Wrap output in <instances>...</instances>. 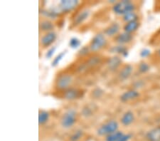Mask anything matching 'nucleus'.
Returning <instances> with one entry per match:
<instances>
[{"label":"nucleus","instance_id":"11","mask_svg":"<svg viewBox=\"0 0 160 141\" xmlns=\"http://www.w3.org/2000/svg\"><path fill=\"white\" fill-rule=\"evenodd\" d=\"M81 96V91L77 88H69L66 89L63 93L64 98L67 100H75Z\"/></svg>","mask_w":160,"mask_h":141},{"label":"nucleus","instance_id":"25","mask_svg":"<svg viewBox=\"0 0 160 141\" xmlns=\"http://www.w3.org/2000/svg\"><path fill=\"white\" fill-rule=\"evenodd\" d=\"M81 44V40L77 37H73L70 39L69 42V46L72 48H78Z\"/></svg>","mask_w":160,"mask_h":141},{"label":"nucleus","instance_id":"10","mask_svg":"<svg viewBox=\"0 0 160 141\" xmlns=\"http://www.w3.org/2000/svg\"><path fill=\"white\" fill-rule=\"evenodd\" d=\"M120 27L118 23H112L110 26L106 28L104 31V34L108 36V37H112L118 35V33L120 32Z\"/></svg>","mask_w":160,"mask_h":141},{"label":"nucleus","instance_id":"34","mask_svg":"<svg viewBox=\"0 0 160 141\" xmlns=\"http://www.w3.org/2000/svg\"><path fill=\"white\" fill-rule=\"evenodd\" d=\"M82 115L86 117H88L90 115H91V111L88 108H86L82 110Z\"/></svg>","mask_w":160,"mask_h":141},{"label":"nucleus","instance_id":"20","mask_svg":"<svg viewBox=\"0 0 160 141\" xmlns=\"http://www.w3.org/2000/svg\"><path fill=\"white\" fill-rule=\"evenodd\" d=\"M41 14L43 15V16L49 18V19H56V17L58 16V11L55 9H49V10H46V9H41Z\"/></svg>","mask_w":160,"mask_h":141},{"label":"nucleus","instance_id":"29","mask_svg":"<svg viewBox=\"0 0 160 141\" xmlns=\"http://www.w3.org/2000/svg\"><path fill=\"white\" fill-rule=\"evenodd\" d=\"M151 55V51L148 49V48H143L142 50L140 51V56L141 58H148Z\"/></svg>","mask_w":160,"mask_h":141},{"label":"nucleus","instance_id":"27","mask_svg":"<svg viewBox=\"0 0 160 141\" xmlns=\"http://www.w3.org/2000/svg\"><path fill=\"white\" fill-rule=\"evenodd\" d=\"M139 71L142 73H145L147 72H148L150 69V66H149V64L146 62H141L139 65Z\"/></svg>","mask_w":160,"mask_h":141},{"label":"nucleus","instance_id":"2","mask_svg":"<svg viewBox=\"0 0 160 141\" xmlns=\"http://www.w3.org/2000/svg\"><path fill=\"white\" fill-rule=\"evenodd\" d=\"M118 128H119L118 123L115 120H111L99 127L97 130V133L100 136H104V135L107 136L108 135L118 131Z\"/></svg>","mask_w":160,"mask_h":141},{"label":"nucleus","instance_id":"16","mask_svg":"<svg viewBox=\"0 0 160 141\" xmlns=\"http://www.w3.org/2000/svg\"><path fill=\"white\" fill-rule=\"evenodd\" d=\"M132 71H133L132 66H131L130 64L125 65L122 68V70L120 71V72L119 73V78L120 80L125 81L126 79H128L129 77L131 76Z\"/></svg>","mask_w":160,"mask_h":141},{"label":"nucleus","instance_id":"33","mask_svg":"<svg viewBox=\"0 0 160 141\" xmlns=\"http://www.w3.org/2000/svg\"><path fill=\"white\" fill-rule=\"evenodd\" d=\"M89 51H90L89 47H84L81 48V49L80 50V54H81V55H86L87 53H88Z\"/></svg>","mask_w":160,"mask_h":141},{"label":"nucleus","instance_id":"12","mask_svg":"<svg viewBox=\"0 0 160 141\" xmlns=\"http://www.w3.org/2000/svg\"><path fill=\"white\" fill-rule=\"evenodd\" d=\"M148 141H160V125L152 128L146 135Z\"/></svg>","mask_w":160,"mask_h":141},{"label":"nucleus","instance_id":"6","mask_svg":"<svg viewBox=\"0 0 160 141\" xmlns=\"http://www.w3.org/2000/svg\"><path fill=\"white\" fill-rule=\"evenodd\" d=\"M73 81V78L70 74H63L58 77L56 81V87L60 90H66L69 88V86Z\"/></svg>","mask_w":160,"mask_h":141},{"label":"nucleus","instance_id":"17","mask_svg":"<svg viewBox=\"0 0 160 141\" xmlns=\"http://www.w3.org/2000/svg\"><path fill=\"white\" fill-rule=\"evenodd\" d=\"M112 53H118L120 54L122 57H127L128 56V50L125 46L123 45H117L111 47L109 50Z\"/></svg>","mask_w":160,"mask_h":141},{"label":"nucleus","instance_id":"9","mask_svg":"<svg viewBox=\"0 0 160 141\" xmlns=\"http://www.w3.org/2000/svg\"><path fill=\"white\" fill-rule=\"evenodd\" d=\"M139 96H140V93L138 91H136V90H129V91H125V93L121 95L120 101L123 103L128 102L138 98Z\"/></svg>","mask_w":160,"mask_h":141},{"label":"nucleus","instance_id":"5","mask_svg":"<svg viewBox=\"0 0 160 141\" xmlns=\"http://www.w3.org/2000/svg\"><path fill=\"white\" fill-rule=\"evenodd\" d=\"M79 4L78 1L76 0H61L59 2L58 12L67 13L73 10Z\"/></svg>","mask_w":160,"mask_h":141},{"label":"nucleus","instance_id":"21","mask_svg":"<svg viewBox=\"0 0 160 141\" xmlns=\"http://www.w3.org/2000/svg\"><path fill=\"white\" fill-rule=\"evenodd\" d=\"M122 19L126 23L138 21V15L135 12H132L122 16Z\"/></svg>","mask_w":160,"mask_h":141},{"label":"nucleus","instance_id":"23","mask_svg":"<svg viewBox=\"0 0 160 141\" xmlns=\"http://www.w3.org/2000/svg\"><path fill=\"white\" fill-rule=\"evenodd\" d=\"M123 135V133L121 131H117L112 134L108 135L105 138V141H118Z\"/></svg>","mask_w":160,"mask_h":141},{"label":"nucleus","instance_id":"35","mask_svg":"<svg viewBox=\"0 0 160 141\" xmlns=\"http://www.w3.org/2000/svg\"><path fill=\"white\" fill-rule=\"evenodd\" d=\"M158 55H159V58H160V48L159 49V51H158Z\"/></svg>","mask_w":160,"mask_h":141},{"label":"nucleus","instance_id":"18","mask_svg":"<svg viewBox=\"0 0 160 141\" xmlns=\"http://www.w3.org/2000/svg\"><path fill=\"white\" fill-rule=\"evenodd\" d=\"M140 24L138 21L126 23L125 25L124 26V32L132 34V33L136 32L138 29V28L140 27Z\"/></svg>","mask_w":160,"mask_h":141},{"label":"nucleus","instance_id":"7","mask_svg":"<svg viewBox=\"0 0 160 141\" xmlns=\"http://www.w3.org/2000/svg\"><path fill=\"white\" fill-rule=\"evenodd\" d=\"M57 37V35L54 32H50L46 33V34L43 36L42 38L41 39V43L43 47H49L50 45L55 42Z\"/></svg>","mask_w":160,"mask_h":141},{"label":"nucleus","instance_id":"32","mask_svg":"<svg viewBox=\"0 0 160 141\" xmlns=\"http://www.w3.org/2000/svg\"><path fill=\"white\" fill-rule=\"evenodd\" d=\"M132 138L131 134H123L122 137L120 138V139L118 141H129Z\"/></svg>","mask_w":160,"mask_h":141},{"label":"nucleus","instance_id":"15","mask_svg":"<svg viewBox=\"0 0 160 141\" xmlns=\"http://www.w3.org/2000/svg\"><path fill=\"white\" fill-rule=\"evenodd\" d=\"M134 120H135V115L130 111L125 113L121 118V123L125 126H128L131 125L134 122Z\"/></svg>","mask_w":160,"mask_h":141},{"label":"nucleus","instance_id":"19","mask_svg":"<svg viewBox=\"0 0 160 141\" xmlns=\"http://www.w3.org/2000/svg\"><path fill=\"white\" fill-rule=\"evenodd\" d=\"M53 28L54 26L53 24V23L49 21V20H43V21H41L39 24V29L40 30L42 31V32H45L47 33L52 32Z\"/></svg>","mask_w":160,"mask_h":141},{"label":"nucleus","instance_id":"28","mask_svg":"<svg viewBox=\"0 0 160 141\" xmlns=\"http://www.w3.org/2000/svg\"><path fill=\"white\" fill-rule=\"evenodd\" d=\"M92 94L95 98H100V97L102 96V95L103 94V91L101 88H96L93 90Z\"/></svg>","mask_w":160,"mask_h":141},{"label":"nucleus","instance_id":"22","mask_svg":"<svg viewBox=\"0 0 160 141\" xmlns=\"http://www.w3.org/2000/svg\"><path fill=\"white\" fill-rule=\"evenodd\" d=\"M49 119V113L46 111H40L38 113V123L39 125L45 124Z\"/></svg>","mask_w":160,"mask_h":141},{"label":"nucleus","instance_id":"8","mask_svg":"<svg viewBox=\"0 0 160 141\" xmlns=\"http://www.w3.org/2000/svg\"><path fill=\"white\" fill-rule=\"evenodd\" d=\"M132 35L127 32H122L117 35L115 38V41L118 45H125L130 43L132 41Z\"/></svg>","mask_w":160,"mask_h":141},{"label":"nucleus","instance_id":"26","mask_svg":"<svg viewBox=\"0 0 160 141\" xmlns=\"http://www.w3.org/2000/svg\"><path fill=\"white\" fill-rule=\"evenodd\" d=\"M82 135H83V132L81 130H78L76 132L72 134L70 137L71 141H78L82 138Z\"/></svg>","mask_w":160,"mask_h":141},{"label":"nucleus","instance_id":"4","mask_svg":"<svg viewBox=\"0 0 160 141\" xmlns=\"http://www.w3.org/2000/svg\"><path fill=\"white\" fill-rule=\"evenodd\" d=\"M76 121V112L73 109H69L62 116L61 124L64 128H69L73 126Z\"/></svg>","mask_w":160,"mask_h":141},{"label":"nucleus","instance_id":"24","mask_svg":"<svg viewBox=\"0 0 160 141\" xmlns=\"http://www.w3.org/2000/svg\"><path fill=\"white\" fill-rule=\"evenodd\" d=\"M65 54L66 52H64V51H62L60 53H58V54L53 58L52 63H51V66H53V67H56V66H58V63L61 62V61L63 59V58L65 56Z\"/></svg>","mask_w":160,"mask_h":141},{"label":"nucleus","instance_id":"30","mask_svg":"<svg viewBox=\"0 0 160 141\" xmlns=\"http://www.w3.org/2000/svg\"><path fill=\"white\" fill-rule=\"evenodd\" d=\"M56 47H51L46 53V58H51L53 56V55L54 54V53L56 52Z\"/></svg>","mask_w":160,"mask_h":141},{"label":"nucleus","instance_id":"14","mask_svg":"<svg viewBox=\"0 0 160 141\" xmlns=\"http://www.w3.org/2000/svg\"><path fill=\"white\" fill-rule=\"evenodd\" d=\"M90 16V11L88 9L83 10L81 12H80L77 16L75 17L73 24L74 25H80L82 23H83Z\"/></svg>","mask_w":160,"mask_h":141},{"label":"nucleus","instance_id":"13","mask_svg":"<svg viewBox=\"0 0 160 141\" xmlns=\"http://www.w3.org/2000/svg\"><path fill=\"white\" fill-rule=\"evenodd\" d=\"M122 63V59L118 56H115L111 57L108 61V67L110 71H115L119 68V66Z\"/></svg>","mask_w":160,"mask_h":141},{"label":"nucleus","instance_id":"1","mask_svg":"<svg viewBox=\"0 0 160 141\" xmlns=\"http://www.w3.org/2000/svg\"><path fill=\"white\" fill-rule=\"evenodd\" d=\"M112 10L116 14L124 16L128 13L135 12V4L131 1L123 0V1L118 2L113 5Z\"/></svg>","mask_w":160,"mask_h":141},{"label":"nucleus","instance_id":"31","mask_svg":"<svg viewBox=\"0 0 160 141\" xmlns=\"http://www.w3.org/2000/svg\"><path fill=\"white\" fill-rule=\"evenodd\" d=\"M99 58L98 57H93L91 58L88 61V65L90 66H95L97 65L98 63H99Z\"/></svg>","mask_w":160,"mask_h":141},{"label":"nucleus","instance_id":"3","mask_svg":"<svg viewBox=\"0 0 160 141\" xmlns=\"http://www.w3.org/2000/svg\"><path fill=\"white\" fill-rule=\"evenodd\" d=\"M107 44V40L105 38V35L102 34H98L92 38L91 42H90L89 48L90 50L93 52H96L102 48H104Z\"/></svg>","mask_w":160,"mask_h":141}]
</instances>
